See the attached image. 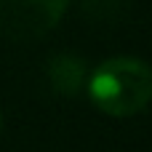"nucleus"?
Masks as SVG:
<instances>
[{"label":"nucleus","instance_id":"obj_1","mask_svg":"<svg viewBox=\"0 0 152 152\" xmlns=\"http://www.w3.org/2000/svg\"><path fill=\"white\" fill-rule=\"evenodd\" d=\"M91 102L110 118H131L152 102V67L136 56H112L88 77Z\"/></svg>","mask_w":152,"mask_h":152},{"label":"nucleus","instance_id":"obj_2","mask_svg":"<svg viewBox=\"0 0 152 152\" xmlns=\"http://www.w3.org/2000/svg\"><path fill=\"white\" fill-rule=\"evenodd\" d=\"M69 0H0V32L11 40H37L51 32Z\"/></svg>","mask_w":152,"mask_h":152},{"label":"nucleus","instance_id":"obj_3","mask_svg":"<svg viewBox=\"0 0 152 152\" xmlns=\"http://www.w3.org/2000/svg\"><path fill=\"white\" fill-rule=\"evenodd\" d=\"M48 83L59 96H77L86 83V61L69 51L56 53L48 61Z\"/></svg>","mask_w":152,"mask_h":152},{"label":"nucleus","instance_id":"obj_4","mask_svg":"<svg viewBox=\"0 0 152 152\" xmlns=\"http://www.w3.org/2000/svg\"><path fill=\"white\" fill-rule=\"evenodd\" d=\"M0 126H3V115H0Z\"/></svg>","mask_w":152,"mask_h":152}]
</instances>
